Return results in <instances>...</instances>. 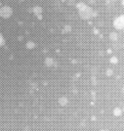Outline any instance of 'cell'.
I'll use <instances>...</instances> for the list:
<instances>
[{"label":"cell","instance_id":"cell-9","mask_svg":"<svg viewBox=\"0 0 124 131\" xmlns=\"http://www.w3.org/2000/svg\"><path fill=\"white\" fill-rule=\"evenodd\" d=\"M121 114H122V111H121V108L117 107V108H115V110H114V115H115V116H120Z\"/></svg>","mask_w":124,"mask_h":131},{"label":"cell","instance_id":"cell-8","mask_svg":"<svg viewBox=\"0 0 124 131\" xmlns=\"http://www.w3.org/2000/svg\"><path fill=\"white\" fill-rule=\"evenodd\" d=\"M36 46V44L33 42V41H29V42H27V44H26V47L28 48V49H32V48H34Z\"/></svg>","mask_w":124,"mask_h":131},{"label":"cell","instance_id":"cell-4","mask_svg":"<svg viewBox=\"0 0 124 131\" xmlns=\"http://www.w3.org/2000/svg\"><path fill=\"white\" fill-rule=\"evenodd\" d=\"M33 11H34V13L36 14V16H37L38 18H42V8H41V7L35 6V7L33 8Z\"/></svg>","mask_w":124,"mask_h":131},{"label":"cell","instance_id":"cell-2","mask_svg":"<svg viewBox=\"0 0 124 131\" xmlns=\"http://www.w3.org/2000/svg\"><path fill=\"white\" fill-rule=\"evenodd\" d=\"M113 26L117 30H123L124 29V14L116 16L113 20Z\"/></svg>","mask_w":124,"mask_h":131},{"label":"cell","instance_id":"cell-13","mask_svg":"<svg viewBox=\"0 0 124 131\" xmlns=\"http://www.w3.org/2000/svg\"><path fill=\"white\" fill-rule=\"evenodd\" d=\"M107 75H109V76H111V75H112V70H111V69L107 71Z\"/></svg>","mask_w":124,"mask_h":131},{"label":"cell","instance_id":"cell-15","mask_svg":"<svg viewBox=\"0 0 124 131\" xmlns=\"http://www.w3.org/2000/svg\"><path fill=\"white\" fill-rule=\"evenodd\" d=\"M121 3H122V5L124 6V0H122V1H121Z\"/></svg>","mask_w":124,"mask_h":131},{"label":"cell","instance_id":"cell-3","mask_svg":"<svg viewBox=\"0 0 124 131\" xmlns=\"http://www.w3.org/2000/svg\"><path fill=\"white\" fill-rule=\"evenodd\" d=\"M0 14L3 18H8L12 14V8L10 6H7V5L2 6L0 9Z\"/></svg>","mask_w":124,"mask_h":131},{"label":"cell","instance_id":"cell-12","mask_svg":"<svg viewBox=\"0 0 124 131\" xmlns=\"http://www.w3.org/2000/svg\"><path fill=\"white\" fill-rule=\"evenodd\" d=\"M0 40H1V45H4L5 41H4V38H3V36H0Z\"/></svg>","mask_w":124,"mask_h":131},{"label":"cell","instance_id":"cell-10","mask_svg":"<svg viewBox=\"0 0 124 131\" xmlns=\"http://www.w3.org/2000/svg\"><path fill=\"white\" fill-rule=\"evenodd\" d=\"M110 61H111L112 63H117V62H118V58H117L116 56H112V57L110 58Z\"/></svg>","mask_w":124,"mask_h":131},{"label":"cell","instance_id":"cell-1","mask_svg":"<svg viewBox=\"0 0 124 131\" xmlns=\"http://www.w3.org/2000/svg\"><path fill=\"white\" fill-rule=\"evenodd\" d=\"M76 7H77L78 12L82 18H90L91 16H93L95 14L94 11L84 2H78L76 4Z\"/></svg>","mask_w":124,"mask_h":131},{"label":"cell","instance_id":"cell-6","mask_svg":"<svg viewBox=\"0 0 124 131\" xmlns=\"http://www.w3.org/2000/svg\"><path fill=\"white\" fill-rule=\"evenodd\" d=\"M118 38H119V36L116 32H111L110 33V39L112 41H118Z\"/></svg>","mask_w":124,"mask_h":131},{"label":"cell","instance_id":"cell-16","mask_svg":"<svg viewBox=\"0 0 124 131\" xmlns=\"http://www.w3.org/2000/svg\"><path fill=\"white\" fill-rule=\"evenodd\" d=\"M100 131H109V130H100Z\"/></svg>","mask_w":124,"mask_h":131},{"label":"cell","instance_id":"cell-5","mask_svg":"<svg viewBox=\"0 0 124 131\" xmlns=\"http://www.w3.org/2000/svg\"><path fill=\"white\" fill-rule=\"evenodd\" d=\"M68 98L67 97H65V96H63V97H60L59 99H58V103H59V105H61V106H65V105H67L68 104Z\"/></svg>","mask_w":124,"mask_h":131},{"label":"cell","instance_id":"cell-7","mask_svg":"<svg viewBox=\"0 0 124 131\" xmlns=\"http://www.w3.org/2000/svg\"><path fill=\"white\" fill-rule=\"evenodd\" d=\"M44 62H45V64H46L47 67H51V66L54 63V61H53V59H52L51 57H46L45 60H44Z\"/></svg>","mask_w":124,"mask_h":131},{"label":"cell","instance_id":"cell-14","mask_svg":"<svg viewBox=\"0 0 124 131\" xmlns=\"http://www.w3.org/2000/svg\"><path fill=\"white\" fill-rule=\"evenodd\" d=\"M122 92H123V94H124V85H123V87H122Z\"/></svg>","mask_w":124,"mask_h":131},{"label":"cell","instance_id":"cell-11","mask_svg":"<svg viewBox=\"0 0 124 131\" xmlns=\"http://www.w3.org/2000/svg\"><path fill=\"white\" fill-rule=\"evenodd\" d=\"M66 31H68V32H70V31H71V27H70L69 25H66V27H65V30H64L63 32H66Z\"/></svg>","mask_w":124,"mask_h":131}]
</instances>
